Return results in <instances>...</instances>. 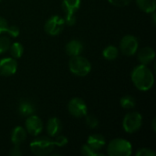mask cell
<instances>
[{
  "instance_id": "6da1fadb",
  "label": "cell",
  "mask_w": 156,
  "mask_h": 156,
  "mask_svg": "<svg viewBox=\"0 0 156 156\" xmlns=\"http://www.w3.org/2000/svg\"><path fill=\"white\" fill-rule=\"evenodd\" d=\"M133 85L141 91L150 90L154 83V76L147 65L140 64L136 66L131 74Z\"/></svg>"
},
{
  "instance_id": "7a4b0ae2",
  "label": "cell",
  "mask_w": 156,
  "mask_h": 156,
  "mask_svg": "<svg viewBox=\"0 0 156 156\" xmlns=\"http://www.w3.org/2000/svg\"><path fill=\"white\" fill-rule=\"evenodd\" d=\"M107 154L110 156H130L133 154V146L128 140L116 138L109 143Z\"/></svg>"
},
{
  "instance_id": "3957f363",
  "label": "cell",
  "mask_w": 156,
  "mask_h": 156,
  "mask_svg": "<svg viewBox=\"0 0 156 156\" xmlns=\"http://www.w3.org/2000/svg\"><path fill=\"white\" fill-rule=\"evenodd\" d=\"M69 68L72 74L78 77H85L90 72L91 64L86 58L79 55L70 58L69 61Z\"/></svg>"
},
{
  "instance_id": "277c9868",
  "label": "cell",
  "mask_w": 156,
  "mask_h": 156,
  "mask_svg": "<svg viewBox=\"0 0 156 156\" xmlns=\"http://www.w3.org/2000/svg\"><path fill=\"white\" fill-rule=\"evenodd\" d=\"M30 150L37 156H46L50 154L54 149V142L48 137H38L33 140L30 144Z\"/></svg>"
},
{
  "instance_id": "5b68a950",
  "label": "cell",
  "mask_w": 156,
  "mask_h": 156,
  "mask_svg": "<svg viewBox=\"0 0 156 156\" xmlns=\"http://www.w3.org/2000/svg\"><path fill=\"white\" fill-rule=\"evenodd\" d=\"M143 125V116L138 112L127 113L122 121V128L127 133H133Z\"/></svg>"
},
{
  "instance_id": "8992f818",
  "label": "cell",
  "mask_w": 156,
  "mask_h": 156,
  "mask_svg": "<svg viewBox=\"0 0 156 156\" xmlns=\"http://www.w3.org/2000/svg\"><path fill=\"white\" fill-rule=\"evenodd\" d=\"M139 48V41L136 37L133 35L124 36L120 42V51L127 57L133 56Z\"/></svg>"
},
{
  "instance_id": "52a82bcc",
  "label": "cell",
  "mask_w": 156,
  "mask_h": 156,
  "mask_svg": "<svg viewBox=\"0 0 156 156\" xmlns=\"http://www.w3.org/2000/svg\"><path fill=\"white\" fill-rule=\"evenodd\" d=\"M64 18L58 15L50 16L45 23L44 29L50 36H57L62 32L65 27Z\"/></svg>"
},
{
  "instance_id": "ba28073f",
  "label": "cell",
  "mask_w": 156,
  "mask_h": 156,
  "mask_svg": "<svg viewBox=\"0 0 156 156\" xmlns=\"http://www.w3.org/2000/svg\"><path fill=\"white\" fill-rule=\"evenodd\" d=\"M69 112L75 118H83L88 114V106L80 98H72L68 103Z\"/></svg>"
},
{
  "instance_id": "9c48e42d",
  "label": "cell",
  "mask_w": 156,
  "mask_h": 156,
  "mask_svg": "<svg viewBox=\"0 0 156 156\" xmlns=\"http://www.w3.org/2000/svg\"><path fill=\"white\" fill-rule=\"evenodd\" d=\"M25 129L27 131V133L32 136H37L41 133L43 130V122L38 116L32 114L28 116L26 120Z\"/></svg>"
},
{
  "instance_id": "30bf717a",
  "label": "cell",
  "mask_w": 156,
  "mask_h": 156,
  "mask_svg": "<svg viewBox=\"0 0 156 156\" xmlns=\"http://www.w3.org/2000/svg\"><path fill=\"white\" fill-rule=\"evenodd\" d=\"M17 70V61L14 58H4L0 59V76L10 77Z\"/></svg>"
},
{
  "instance_id": "8fae6325",
  "label": "cell",
  "mask_w": 156,
  "mask_h": 156,
  "mask_svg": "<svg viewBox=\"0 0 156 156\" xmlns=\"http://www.w3.org/2000/svg\"><path fill=\"white\" fill-rule=\"evenodd\" d=\"M83 49H84L83 44L79 39H71L65 46V51L70 57L80 55Z\"/></svg>"
},
{
  "instance_id": "7c38bea8",
  "label": "cell",
  "mask_w": 156,
  "mask_h": 156,
  "mask_svg": "<svg viewBox=\"0 0 156 156\" xmlns=\"http://www.w3.org/2000/svg\"><path fill=\"white\" fill-rule=\"evenodd\" d=\"M155 58V51L151 47H144L138 53V59L141 64L149 65L151 64Z\"/></svg>"
},
{
  "instance_id": "4fadbf2b",
  "label": "cell",
  "mask_w": 156,
  "mask_h": 156,
  "mask_svg": "<svg viewBox=\"0 0 156 156\" xmlns=\"http://www.w3.org/2000/svg\"><path fill=\"white\" fill-rule=\"evenodd\" d=\"M62 131L61 121L57 117H51L47 122V133L50 137H55Z\"/></svg>"
},
{
  "instance_id": "5bb4252c",
  "label": "cell",
  "mask_w": 156,
  "mask_h": 156,
  "mask_svg": "<svg viewBox=\"0 0 156 156\" xmlns=\"http://www.w3.org/2000/svg\"><path fill=\"white\" fill-rule=\"evenodd\" d=\"M87 144L96 151H101L106 144V139L101 134H92L88 137Z\"/></svg>"
},
{
  "instance_id": "9a60e30c",
  "label": "cell",
  "mask_w": 156,
  "mask_h": 156,
  "mask_svg": "<svg viewBox=\"0 0 156 156\" xmlns=\"http://www.w3.org/2000/svg\"><path fill=\"white\" fill-rule=\"evenodd\" d=\"M27 138V131L22 126H16L11 133V142L14 145H20Z\"/></svg>"
},
{
  "instance_id": "2e32d148",
  "label": "cell",
  "mask_w": 156,
  "mask_h": 156,
  "mask_svg": "<svg viewBox=\"0 0 156 156\" xmlns=\"http://www.w3.org/2000/svg\"><path fill=\"white\" fill-rule=\"evenodd\" d=\"M80 0H62V8L65 15H74L80 7Z\"/></svg>"
},
{
  "instance_id": "e0dca14e",
  "label": "cell",
  "mask_w": 156,
  "mask_h": 156,
  "mask_svg": "<svg viewBox=\"0 0 156 156\" xmlns=\"http://www.w3.org/2000/svg\"><path fill=\"white\" fill-rule=\"evenodd\" d=\"M19 114L23 117H28L35 112V106L28 101H22L18 106Z\"/></svg>"
},
{
  "instance_id": "ac0fdd59",
  "label": "cell",
  "mask_w": 156,
  "mask_h": 156,
  "mask_svg": "<svg viewBox=\"0 0 156 156\" xmlns=\"http://www.w3.org/2000/svg\"><path fill=\"white\" fill-rule=\"evenodd\" d=\"M135 1L138 7L142 11L147 14H151L155 11L156 0H135Z\"/></svg>"
},
{
  "instance_id": "d6986e66",
  "label": "cell",
  "mask_w": 156,
  "mask_h": 156,
  "mask_svg": "<svg viewBox=\"0 0 156 156\" xmlns=\"http://www.w3.org/2000/svg\"><path fill=\"white\" fill-rule=\"evenodd\" d=\"M102 56L107 60H114L119 56V48L115 46L110 45L103 49Z\"/></svg>"
},
{
  "instance_id": "ffe728a7",
  "label": "cell",
  "mask_w": 156,
  "mask_h": 156,
  "mask_svg": "<svg viewBox=\"0 0 156 156\" xmlns=\"http://www.w3.org/2000/svg\"><path fill=\"white\" fill-rule=\"evenodd\" d=\"M10 51L11 57L14 58H19L22 57L24 53V47L21 43L19 42H14L13 44L10 45V48L8 49Z\"/></svg>"
},
{
  "instance_id": "44dd1931",
  "label": "cell",
  "mask_w": 156,
  "mask_h": 156,
  "mask_svg": "<svg viewBox=\"0 0 156 156\" xmlns=\"http://www.w3.org/2000/svg\"><path fill=\"white\" fill-rule=\"evenodd\" d=\"M120 104L123 109L131 110V109H133L135 107L136 101H135V99L132 95H125L121 99Z\"/></svg>"
},
{
  "instance_id": "7402d4cb",
  "label": "cell",
  "mask_w": 156,
  "mask_h": 156,
  "mask_svg": "<svg viewBox=\"0 0 156 156\" xmlns=\"http://www.w3.org/2000/svg\"><path fill=\"white\" fill-rule=\"evenodd\" d=\"M80 152H81V154H82L83 155H86V156H98V155L102 156L103 155V154L100 153L99 151H96V150L92 149V148H91L90 146H89L87 144H84V145L81 147Z\"/></svg>"
},
{
  "instance_id": "603a6c76",
  "label": "cell",
  "mask_w": 156,
  "mask_h": 156,
  "mask_svg": "<svg viewBox=\"0 0 156 156\" xmlns=\"http://www.w3.org/2000/svg\"><path fill=\"white\" fill-rule=\"evenodd\" d=\"M11 45V41L7 37H0V54L5 53Z\"/></svg>"
},
{
  "instance_id": "cb8c5ba5",
  "label": "cell",
  "mask_w": 156,
  "mask_h": 156,
  "mask_svg": "<svg viewBox=\"0 0 156 156\" xmlns=\"http://www.w3.org/2000/svg\"><path fill=\"white\" fill-rule=\"evenodd\" d=\"M85 122L86 125L90 128V129H95L96 127H98L99 125V120L97 117H95L94 115H86L85 116Z\"/></svg>"
},
{
  "instance_id": "d4e9b609",
  "label": "cell",
  "mask_w": 156,
  "mask_h": 156,
  "mask_svg": "<svg viewBox=\"0 0 156 156\" xmlns=\"http://www.w3.org/2000/svg\"><path fill=\"white\" fill-rule=\"evenodd\" d=\"M54 142V144L58 146V147H64L65 145L68 144L69 143V140L66 136L62 135V134H58L57 136H55V140H53Z\"/></svg>"
},
{
  "instance_id": "484cf974",
  "label": "cell",
  "mask_w": 156,
  "mask_h": 156,
  "mask_svg": "<svg viewBox=\"0 0 156 156\" xmlns=\"http://www.w3.org/2000/svg\"><path fill=\"white\" fill-rule=\"evenodd\" d=\"M136 156H156V153L154 151H153L152 149H148V148H141L139 149L136 154Z\"/></svg>"
},
{
  "instance_id": "4316f807",
  "label": "cell",
  "mask_w": 156,
  "mask_h": 156,
  "mask_svg": "<svg viewBox=\"0 0 156 156\" xmlns=\"http://www.w3.org/2000/svg\"><path fill=\"white\" fill-rule=\"evenodd\" d=\"M110 4L118 7H123L132 3L133 0H108Z\"/></svg>"
},
{
  "instance_id": "83f0119b",
  "label": "cell",
  "mask_w": 156,
  "mask_h": 156,
  "mask_svg": "<svg viewBox=\"0 0 156 156\" xmlns=\"http://www.w3.org/2000/svg\"><path fill=\"white\" fill-rule=\"evenodd\" d=\"M6 32H7L8 35H10L12 37H18V36H19V33H20L18 27H16V26H15V25H12V26H10V27L8 26V28H7Z\"/></svg>"
},
{
  "instance_id": "f1b7e54d",
  "label": "cell",
  "mask_w": 156,
  "mask_h": 156,
  "mask_svg": "<svg viewBox=\"0 0 156 156\" xmlns=\"http://www.w3.org/2000/svg\"><path fill=\"white\" fill-rule=\"evenodd\" d=\"M65 24L68 26H73L76 23V17L74 15H65L64 17Z\"/></svg>"
},
{
  "instance_id": "f546056e",
  "label": "cell",
  "mask_w": 156,
  "mask_h": 156,
  "mask_svg": "<svg viewBox=\"0 0 156 156\" xmlns=\"http://www.w3.org/2000/svg\"><path fill=\"white\" fill-rule=\"evenodd\" d=\"M7 28H8V23H7L6 19L0 16V34L6 32Z\"/></svg>"
},
{
  "instance_id": "4dcf8cb0",
  "label": "cell",
  "mask_w": 156,
  "mask_h": 156,
  "mask_svg": "<svg viewBox=\"0 0 156 156\" xmlns=\"http://www.w3.org/2000/svg\"><path fill=\"white\" fill-rule=\"evenodd\" d=\"M9 154L12 156H20L22 154L21 151H20V148H19V145H14V147L10 150L9 152Z\"/></svg>"
},
{
  "instance_id": "1f68e13d",
  "label": "cell",
  "mask_w": 156,
  "mask_h": 156,
  "mask_svg": "<svg viewBox=\"0 0 156 156\" xmlns=\"http://www.w3.org/2000/svg\"><path fill=\"white\" fill-rule=\"evenodd\" d=\"M151 14H152V19H153V23H154V24H155L156 23L155 11H154V12H153V13H151Z\"/></svg>"
},
{
  "instance_id": "d6a6232c",
  "label": "cell",
  "mask_w": 156,
  "mask_h": 156,
  "mask_svg": "<svg viewBox=\"0 0 156 156\" xmlns=\"http://www.w3.org/2000/svg\"><path fill=\"white\" fill-rule=\"evenodd\" d=\"M155 122H156V119H155V118H154V119L153 120V122H152V128H153V130H154V132H155V131H156Z\"/></svg>"
},
{
  "instance_id": "836d02e7",
  "label": "cell",
  "mask_w": 156,
  "mask_h": 156,
  "mask_svg": "<svg viewBox=\"0 0 156 156\" xmlns=\"http://www.w3.org/2000/svg\"><path fill=\"white\" fill-rule=\"evenodd\" d=\"M0 2H1V0H0Z\"/></svg>"
}]
</instances>
